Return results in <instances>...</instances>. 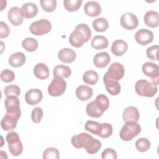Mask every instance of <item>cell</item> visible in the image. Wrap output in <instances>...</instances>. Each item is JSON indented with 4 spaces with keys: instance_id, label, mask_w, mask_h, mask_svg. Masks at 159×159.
<instances>
[{
    "instance_id": "obj_1",
    "label": "cell",
    "mask_w": 159,
    "mask_h": 159,
    "mask_svg": "<svg viewBox=\"0 0 159 159\" xmlns=\"http://www.w3.org/2000/svg\"><path fill=\"white\" fill-rule=\"evenodd\" d=\"M91 37V31L86 24H80L75 29L70 37L69 42L76 48L82 47L84 43L88 42Z\"/></svg>"
},
{
    "instance_id": "obj_2",
    "label": "cell",
    "mask_w": 159,
    "mask_h": 159,
    "mask_svg": "<svg viewBox=\"0 0 159 159\" xmlns=\"http://www.w3.org/2000/svg\"><path fill=\"white\" fill-rule=\"evenodd\" d=\"M135 90L137 94L148 98L153 97L158 91L157 85L146 80H139L135 84Z\"/></svg>"
},
{
    "instance_id": "obj_3",
    "label": "cell",
    "mask_w": 159,
    "mask_h": 159,
    "mask_svg": "<svg viewBox=\"0 0 159 159\" xmlns=\"http://www.w3.org/2000/svg\"><path fill=\"white\" fill-rule=\"evenodd\" d=\"M141 132L140 125L136 122L129 121L122 126L119 132L120 138L124 141H129L137 136Z\"/></svg>"
},
{
    "instance_id": "obj_4",
    "label": "cell",
    "mask_w": 159,
    "mask_h": 159,
    "mask_svg": "<svg viewBox=\"0 0 159 159\" xmlns=\"http://www.w3.org/2000/svg\"><path fill=\"white\" fill-rule=\"evenodd\" d=\"M6 140L8 144L9 150L13 156H19L22 153L23 150L22 143L17 132H11L8 133L6 137Z\"/></svg>"
},
{
    "instance_id": "obj_5",
    "label": "cell",
    "mask_w": 159,
    "mask_h": 159,
    "mask_svg": "<svg viewBox=\"0 0 159 159\" xmlns=\"http://www.w3.org/2000/svg\"><path fill=\"white\" fill-rule=\"evenodd\" d=\"M52 29L50 22L45 19H41L32 22L29 27V31L35 35H42L48 33Z\"/></svg>"
},
{
    "instance_id": "obj_6",
    "label": "cell",
    "mask_w": 159,
    "mask_h": 159,
    "mask_svg": "<svg viewBox=\"0 0 159 159\" xmlns=\"http://www.w3.org/2000/svg\"><path fill=\"white\" fill-rule=\"evenodd\" d=\"M94 138L88 133L82 132L81 134L73 135L71 138V142L72 145L76 148H84L85 150L88 149L93 142Z\"/></svg>"
},
{
    "instance_id": "obj_7",
    "label": "cell",
    "mask_w": 159,
    "mask_h": 159,
    "mask_svg": "<svg viewBox=\"0 0 159 159\" xmlns=\"http://www.w3.org/2000/svg\"><path fill=\"white\" fill-rule=\"evenodd\" d=\"M21 116V112H6L4 116L1 121L2 129L6 131L14 130L17 125V121Z\"/></svg>"
},
{
    "instance_id": "obj_8",
    "label": "cell",
    "mask_w": 159,
    "mask_h": 159,
    "mask_svg": "<svg viewBox=\"0 0 159 159\" xmlns=\"http://www.w3.org/2000/svg\"><path fill=\"white\" fill-rule=\"evenodd\" d=\"M66 83L61 78H54L48 86V93L53 97L62 95L66 89Z\"/></svg>"
},
{
    "instance_id": "obj_9",
    "label": "cell",
    "mask_w": 159,
    "mask_h": 159,
    "mask_svg": "<svg viewBox=\"0 0 159 159\" xmlns=\"http://www.w3.org/2000/svg\"><path fill=\"white\" fill-rule=\"evenodd\" d=\"M144 75L150 77L152 83L158 85L159 83V66L153 62H146L142 67Z\"/></svg>"
},
{
    "instance_id": "obj_10",
    "label": "cell",
    "mask_w": 159,
    "mask_h": 159,
    "mask_svg": "<svg viewBox=\"0 0 159 159\" xmlns=\"http://www.w3.org/2000/svg\"><path fill=\"white\" fill-rule=\"evenodd\" d=\"M120 24L123 28L127 30L134 29L138 26V18L131 12L124 13L120 17Z\"/></svg>"
},
{
    "instance_id": "obj_11",
    "label": "cell",
    "mask_w": 159,
    "mask_h": 159,
    "mask_svg": "<svg viewBox=\"0 0 159 159\" xmlns=\"http://www.w3.org/2000/svg\"><path fill=\"white\" fill-rule=\"evenodd\" d=\"M125 70L123 65L118 62L112 63L108 68L107 71L105 73L109 78L119 81L124 75Z\"/></svg>"
},
{
    "instance_id": "obj_12",
    "label": "cell",
    "mask_w": 159,
    "mask_h": 159,
    "mask_svg": "<svg viewBox=\"0 0 159 159\" xmlns=\"http://www.w3.org/2000/svg\"><path fill=\"white\" fill-rule=\"evenodd\" d=\"M135 40L140 45H146L153 40V32L147 29H142L135 34Z\"/></svg>"
},
{
    "instance_id": "obj_13",
    "label": "cell",
    "mask_w": 159,
    "mask_h": 159,
    "mask_svg": "<svg viewBox=\"0 0 159 159\" xmlns=\"http://www.w3.org/2000/svg\"><path fill=\"white\" fill-rule=\"evenodd\" d=\"M103 81L105 84L106 89L107 91L112 96H116L119 94L120 92L121 87L119 83V81L113 80L106 74L103 77Z\"/></svg>"
},
{
    "instance_id": "obj_14",
    "label": "cell",
    "mask_w": 159,
    "mask_h": 159,
    "mask_svg": "<svg viewBox=\"0 0 159 159\" xmlns=\"http://www.w3.org/2000/svg\"><path fill=\"white\" fill-rule=\"evenodd\" d=\"M42 92L39 89H30L26 92L25 100L28 104L34 106L40 102L42 99Z\"/></svg>"
},
{
    "instance_id": "obj_15",
    "label": "cell",
    "mask_w": 159,
    "mask_h": 159,
    "mask_svg": "<svg viewBox=\"0 0 159 159\" xmlns=\"http://www.w3.org/2000/svg\"><path fill=\"white\" fill-rule=\"evenodd\" d=\"M9 21L15 26L21 25L23 22L24 16L22 14L21 9L16 6L11 8L7 14Z\"/></svg>"
},
{
    "instance_id": "obj_16",
    "label": "cell",
    "mask_w": 159,
    "mask_h": 159,
    "mask_svg": "<svg viewBox=\"0 0 159 159\" xmlns=\"http://www.w3.org/2000/svg\"><path fill=\"white\" fill-rule=\"evenodd\" d=\"M5 107L7 112H21L20 101L17 96H7L4 101Z\"/></svg>"
},
{
    "instance_id": "obj_17",
    "label": "cell",
    "mask_w": 159,
    "mask_h": 159,
    "mask_svg": "<svg viewBox=\"0 0 159 159\" xmlns=\"http://www.w3.org/2000/svg\"><path fill=\"white\" fill-rule=\"evenodd\" d=\"M140 114L139 110L134 106L126 107L122 113V118L124 121H134L137 122L139 120Z\"/></svg>"
},
{
    "instance_id": "obj_18",
    "label": "cell",
    "mask_w": 159,
    "mask_h": 159,
    "mask_svg": "<svg viewBox=\"0 0 159 159\" xmlns=\"http://www.w3.org/2000/svg\"><path fill=\"white\" fill-rule=\"evenodd\" d=\"M84 10L86 15L93 17H97L101 12V7L96 1H89L85 4Z\"/></svg>"
},
{
    "instance_id": "obj_19",
    "label": "cell",
    "mask_w": 159,
    "mask_h": 159,
    "mask_svg": "<svg viewBox=\"0 0 159 159\" xmlns=\"http://www.w3.org/2000/svg\"><path fill=\"white\" fill-rule=\"evenodd\" d=\"M60 60L65 63H72L76 58L75 52L69 48H64L60 50L58 53Z\"/></svg>"
},
{
    "instance_id": "obj_20",
    "label": "cell",
    "mask_w": 159,
    "mask_h": 159,
    "mask_svg": "<svg viewBox=\"0 0 159 159\" xmlns=\"http://www.w3.org/2000/svg\"><path fill=\"white\" fill-rule=\"evenodd\" d=\"M20 9L24 17L26 19H32L38 13V7L37 5L32 2L24 4Z\"/></svg>"
},
{
    "instance_id": "obj_21",
    "label": "cell",
    "mask_w": 159,
    "mask_h": 159,
    "mask_svg": "<svg viewBox=\"0 0 159 159\" xmlns=\"http://www.w3.org/2000/svg\"><path fill=\"white\" fill-rule=\"evenodd\" d=\"M111 58L109 55L106 52L96 53L93 58L94 65L98 68H104L110 62Z\"/></svg>"
},
{
    "instance_id": "obj_22",
    "label": "cell",
    "mask_w": 159,
    "mask_h": 159,
    "mask_svg": "<svg viewBox=\"0 0 159 159\" xmlns=\"http://www.w3.org/2000/svg\"><path fill=\"white\" fill-rule=\"evenodd\" d=\"M144 22L151 28H156L159 25L158 13L155 11H148L144 15Z\"/></svg>"
},
{
    "instance_id": "obj_23",
    "label": "cell",
    "mask_w": 159,
    "mask_h": 159,
    "mask_svg": "<svg viewBox=\"0 0 159 159\" xmlns=\"http://www.w3.org/2000/svg\"><path fill=\"white\" fill-rule=\"evenodd\" d=\"M128 45L123 40L119 39L114 41L111 45V52L115 56H121L127 50Z\"/></svg>"
},
{
    "instance_id": "obj_24",
    "label": "cell",
    "mask_w": 159,
    "mask_h": 159,
    "mask_svg": "<svg viewBox=\"0 0 159 159\" xmlns=\"http://www.w3.org/2000/svg\"><path fill=\"white\" fill-rule=\"evenodd\" d=\"M93 93L92 88L87 85L80 86L76 90V96L81 101L89 99L92 97Z\"/></svg>"
},
{
    "instance_id": "obj_25",
    "label": "cell",
    "mask_w": 159,
    "mask_h": 159,
    "mask_svg": "<svg viewBox=\"0 0 159 159\" xmlns=\"http://www.w3.org/2000/svg\"><path fill=\"white\" fill-rule=\"evenodd\" d=\"M26 60L25 55L21 52H17L12 53L9 58V65L14 68L22 66Z\"/></svg>"
},
{
    "instance_id": "obj_26",
    "label": "cell",
    "mask_w": 159,
    "mask_h": 159,
    "mask_svg": "<svg viewBox=\"0 0 159 159\" xmlns=\"http://www.w3.org/2000/svg\"><path fill=\"white\" fill-rule=\"evenodd\" d=\"M34 74L40 80L47 79L49 76L48 67L43 63H39L34 68Z\"/></svg>"
},
{
    "instance_id": "obj_27",
    "label": "cell",
    "mask_w": 159,
    "mask_h": 159,
    "mask_svg": "<svg viewBox=\"0 0 159 159\" xmlns=\"http://www.w3.org/2000/svg\"><path fill=\"white\" fill-rule=\"evenodd\" d=\"M108 44L109 42L107 39L102 35L94 36L91 42V47L97 50L106 48L108 46Z\"/></svg>"
},
{
    "instance_id": "obj_28",
    "label": "cell",
    "mask_w": 159,
    "mask_h": 159,
    "mask_svg": "<svg viewBox=\"0 0 159 159\" xmlns=\"http://www.w3.org/2000/svg\"><path fill=\"white\" fill-rule=\"evenodd\" d=\"M53 74L54 78H68L71 74V70L68 66L58 65L54 67Z\"/></svg>"
},
{
    "instance_id": "obj_29",
    "label": "cell",
    "mask_w": 159,
    "mask_h": 159,
    "mask_svg": "<svg viewBox=\"0 0 159 159\" xmlns=\"http://www.w3.org/2000/svg\"><path fill=\"white\" fill-rule=\"evenodd\" d=\"M103 112H104L96 105L94 101L89 102L86 106V113L91 117H99L102 115Z\"/></svg>"
},
{
    "instance_id": "obj_30",
    "label": "cell",
    "mask_w": 159,
    "mask_h": 159,
    "mask_svg": "<svg viewBox=\"0 0 159 159\" xmlns=\"http://www.w3.org/2000/svg\"><path fill=\"white\" fill-rule=\"evenodd\" d=\"M113 132V128L111 124L108 123H102L100 124L98 130V135L99 137L106 139L109 137Z\"/></svg>"
},
{
    "instance_id": "obj_31",
    "label": "cell",
    "mask_w": 159,
    "mask_h": 159,
    "mask_svg": "<svg viewBox=\"0 0 159 159\" xmlns=\"http://www.w3.org/2000/svg\"><path fill=\"white\" fill-rule=\"evenodd\" d=\"M98 74L94 70L86 71L83 76V81L89 85H94L98 82Z\"/></svg>"
},
{
    "instance_id": "obj_32",
    "label": "cell",
    "mask_w": 159,
    "mask_h": 159,
    "mask_svg": "<svg viewBox=\"0 0 159 159\" xmlns=\"http://www.w3.org/2000/svg\"><path fill=\"white\" fill-rule=\"evenodd\" d=\"M93 27L96 32H102L107 29L109 23L105 18L99 17L93 20Z\"/></svg>"
},
{
    "instance_id": "obj_33",
    "label": "cell",
    "mask_w": 159,
    "mask_h": 159,
    "mask_svg": "<svg viewBox=\"0 0 159 159\" xmlns=\"http://www.w3.org/2000/svg\"><path fill=\"white\" fill-rule=\"evenodd\" d=\"M38 42L36 39L32 37H27L23 40L22 42V47L27 52H32L38 48Z\"/></svg>"
},
{
    "instance_id": "obj_34",
    "label": "cell",
    "mask_w": 159,
    "mask_h": 159,
    "mask_svg": "<svg viewBox=\"0 0 159 159\" xmlns=\"http://www.w3.org/2000/svg\"><path fill=\"white\" fill-rule=\"evenodd\" d=\"M82 2L83 1L81 0H64L63 6L66 11L74 12L81 7Z\"/></svg>"
},
{
    "instance_id": "obj_35",
    "label": "cell",
    "mask_w": 159,
    "mask_h": 159,
    "mask_svg": "<svg viewBox=\"0 0 159 159\" xmlns=\"http://www.w3.org/2000/svg\"><path fill=\"white\" fill-rule=\"evenodd\" d=\"M96 105L98 106V107L102 110L103 112L106 111L109 106V101L108 98L104 95V94H99L94 100Z\"/></svg>"
},
{
    "instance_id": "obj_36",
    "label": "cell",
    "mask_w": 159,
    "mask_h": 159,
    "mask_svg": "<svg viewBox=\"0 0 159 159\" xmlns=\"http://www.w3.org/2000/svg\"><path fill=\"white\" fill-rule=\"evenodd\" d=\"M150 142L146 138H140L135 143L137 150L140 152H147L150 148Z\"/></svg>"
},
{
    "instance_id": "obj_37",
    "label": "cell",
    "mask_w": 159,
    "mask_h": 159,
    "mask_svg": "<svg viewBox=\"0 0 159 159\" xmlns=\"http://www.w3.org/2000/svg\"><path fill=\"white\" fill-rule=\"evenodd\" d=\"M59 158L60 153L56 148L48 147L43 152V159H58Z\"/></svg>"
},
{
    "instance_id": "obj_38",
    "label": "cell",
    "mask_w": 159,
    "mask_h": 159,
    "mask_svg": "<svg viewBox=\"0 0 159 159\" xmlns=\"http://www.w3.org/2000/svg\"><path fill=\"white\" fill-rule=\"evenodd\" d=\"M40 2L43 11L47 12L54 11L57 7V1L55 0H42Z\"/></svg>"
},
{
    "instance_id": "obj_39",
    "label": "cell",
    "mask_w": 159,
    "mask_h": 159,
    "mask_svg": "<svg viewBox=\"0 0 159 159\" xmlns=\"http://www.w3.org/2000/svg\"><path fill=\"white\" fill-rule=\"evenodd\" d=\"M4 93L6 96H18L20 93V88L15 84H10L5 87Z\"/></svg>"
},
{
    "instance_id": "obj_40",
    "label": "cell",
    "mask_w": 159,
    "mask_h": 159,
    "mask_svg": "<svg viewBox=\"0 0 159 159\" xmlns=\"http://www.w3.org/2000/svg\"><path fill=\"white\" fill-rule=\"evenodd\" d=\"M99 125L100 123H99L98 122L89 120L85 123L84 129L87 131L92 133L94 135H98V130Z\"/></svg>"
},
{
    "instance_id": "obj_41",
    "label": "cell",
    "mask_w": 159,
    "mask_h": 159,
    "mask_svg": "<svg viewBox=\"0 0 159 159\" xmlns=\"http://www.w3.org/2000/svg\"><path fill=\"white\" fill-rule=\"evenodd\" d=\"M15 78L14 73L9 69H4L1 72V79L3 82L10 83Z\"/></svg>"
},
{
    "instance_id": "obj_42",
    "label": "cell",
    "mask_w": 159,
    "mask_h": 159,
    "mask_svg": "<svg viewBox=\"0 0 159 159\" xmlns=\"http://www.w3.org/2000/svg\"><path fill=\"white\" fill-rule=\"evenodd\" d=\"M43 110L40 107H36L33 109L31 114V119L34 123H39L43 117Z\"/></svg>"
},
{
    "instance_id": "obj_43",
    "label": "cell",
    "mask_w": 159,
    "mask_h": 159,
    "mask_svg": "<svg viewBox=\"0 0 159 159\" xmlns=\"http://www.w3.org/2000/svg\"><path fill=\"white\" fill-rule=\"evenodd\" d=\"M158 45H155L148 47L147 49V57L152 60H158Z\"/></svg>"
},
{
    "instance_id": "obj_44",
    "label": "cell",
    "mask_w": 159,
    "mask_h": 159,
    "mask_svg": "<svg viewBox=\"0 0 159 159\" xmlns=\"http://www.w3.org/2000/svg\"><path fill=\"white\" fill-rule=\"evenodd\" d=\"M102 159H117V155L116 152L111 148H107L101 154Z\"/></svg>"
},
{
    "instance_id": "obj_45",
    "label": "cell",
    "mask_w": 159,
    "mask_h": 159,
    "mask_svg": "<svg viewBox=\"0 0 159 159\" xmlns=\"http://www.w3.org/2000/svg\"><path fill=\"white\" fill-rule=\"evenodd\" d=\"M10 34V29L3 21H1L0 22V38L4 39L8 37Z\"/></svg>"
}]
</instances>
